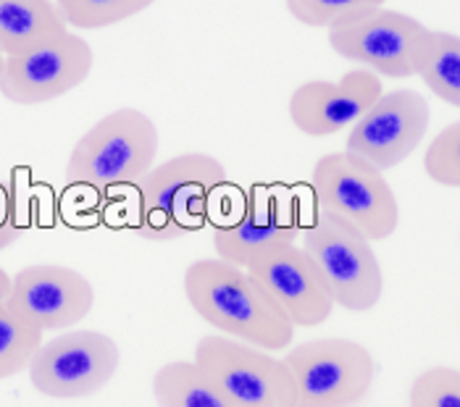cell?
Returning <instances> with one entry per match:
<instances>
[{
	"instance_id": "obj_14",
	"label": "cell",
	"mask_w": 460,
	"mask_h": 407,
	"mask_svg": "<svg viewBox=\"0 0 460 407\" xmlns=\"http://www.w3.org/2000/svg\"><path fill=\"white\" fill-rule=\"evenodd\" d=\"M385 87L371 68H353L340 82L311 79L289 95L287 113L305 137H332L350 129L382 98Z\"/></svg>"
},
{
	"instance_id": "obj_18",
	"label": "cell",
	"mask_w": 460,
	"mask_h": 407,
	"mask_svg": "<svg viewBox=\"0 0 460 407\" xmlns=\"http://www.w3.org/2000/svg\"><path fill=\"white\" fill-rule=\"evenodd\" d=\"M416 76L442 102L460 108V37L453 32H429Z\"/></svg>"
},
{
	"instance_id": "obj_16",
	"label": "cell",
	"mask_w": 460,
	"mask_h": 407,
	"mask_svg": "<svg viewBox=\"0 0 460 407\" xmlns=\"http://www.w3.org/2000/svg\"><path fill=\"white\" fill-rule=\"evenodd\" d=\"M69 30L56 0H0V56H16Z\"/></svg>"
},
{
	"instance_id": "obj_3",
	"label": "cell",
	"mask_w": 460,
	"mask_h": 407,
	"mask_svg": "<svg viewBox=\"0 0 460 407\" xmlns=\"http://www.w3.org/2000/svg\"><path fill=\"white\" fill-rule=\"evenodd\" d=\"M161 135L155 121L137 108H119L95 121L74 145L66 184L93 192L135 187L158 164Z\"/></svg>"
},
{
	"instance_id": "obj_24",
	"label": "cell",
	"mask_w": 460,
	"mask_h": 407,
	"mask_svg": "<svg viewBox=\"0 0 460 407\" xmlns=\"http://www.w3.org/2000/svg\"><path fill=\"white\" fill-rule=\"evenodd\" d=\"M24 224L13 216V210L8 208L5 198H0V252L5 247H11L13 242H19L22 234H24Z\"/></svg>"
},
{
	"instance_id": "obj_22",
	"label": "cell",
	"mask_w": 460,
	"mask_h": 407,
	"mask_svg": "<svg viewBox=\"0 0 460 407\" xmlns=\"http://www.w3.org/2000/svg\"><path fill=\"white\" fill-rule=\"evenodd\" d=\"M408 407H460V371L434 366L419 374L408 392Z\"/></svg>"
},
{
	"instance_id": "obj_10",
	"label": "cell",
	"mask_w": 460,
	"mask_h": 407,
	"mask_svg": "<svg viewBox=\"0 0 460 407\" xmlns=\"http://www.w3.org/2000/svg\"><path fill=\"white\" fill-rule=\"evenodd\" d=\"M93 64L95 56L90 42L66 30L24 53L5 56L0 71V95L16 105L58 101L87 82Z\"/></svg>"
},
{
	"instance_id": "obj_20",
	"label": "cell",
	"mask_w": 460,
	"mask_h": 407,
	"mask_svg": "<svg viewBox=\"0 0 460 407\" xmlns=\"http://www.w3.org/2000/svg\"><path fill=\"white\" fill-rule=\"evenodd\" d=\"M153 3L155 0H56L66 27L74 30H106L129 22Z\"/></svg>"
},
{
	"instance_id": "obj_19",
	"label": "cell",
	"mask_w": 460,
	"mask_h": 407,
	"mask_svg": "<svg viewBox=\"0 0 460 407\" xmlns=\"http://www.w3.org/2000/svg\"><path fill=\"white\" fill-rule=\"evenodd\" d=\"M42 329L8 300H0V381L24 374L42 347Z\"/></svg>"
},
{
	"instance_id": "obj_25",
	"label": "cell",
	"mask_w": 460,
	"mask_h": 407,
	"mask_svg": "<svg viewBox=\"0 0 460 407\" xmlns=\"http://www.w3.org/2000/svg\"><path fill=\"white\" fill-rule=\"evenodd\" d=\"M11 281H13V276H8L5 269H0V300H8V295H11Z\"/></svg>"
},
{
	"instance_id": "obj_9",
	"label": "cell",
	"mask_w": 460,
	"mask_h": 407,
	"mask_svg": "<svg viewBox=\"0 0 460 407\" xmlns=\"http://www.w3.org/2000/svg\"><path fill=\"white\" fill-rule=\"evenodd\" d=\"M121 366L119 344L103 332L82 329L42 341L27 374L42 397L79 400L101 392Z\"/></svg>"
},
{
	"instance_id": "obj_7",
	"label": "cell",
	"mask_w": 460,
	"mask_h": 407,
	"mask_svg": "<svg viewBox=\"0 0 460 407\" xmlns=\"http://www.w3.org/2000/svg\"><path fill=\"white\" fill-rule=\"evenodd\" d=\"M326 32L329 48L340 58L363 64L379 76L411 79L431 30L408 13L376 5L340 19Z\"/></svg>"
},
{
	"instance_id": "obj_4",
	"label": "cell",
	"mask_w": 460,
	"mask_h": 407,
	"mask_svg": "<svg viewBox=\"0 0 460 407\" xmlns=\"http://www.w3.org/2000/svg\"><path fill=\"white\" fill-rule=\"evenodd\" d=\"M316 210L350 224L368 242H385L400 226V205L385 171L353 153H326L311 173Z\"/></svg>"
},
{
	"instance_id": "obj_17",
	"label": "cell",
	"mask_w": 460,
	"mask_h": 407,
	"mask_svg": "<svg viewBox=\"0 0 460 407\" xmlns=\"http://www.w3.org/2000/svg\"><path fill=\"white\" fill-rule=\"evenodd\" d=\"M158 407H234V403L203 374L195 360H174L153 376Z\"/></svg>"
},
{
	"instance_id": "obj_8",
	"label": "cell",
	"mask_w": 460,
	"mask_h": 407,
	"mask_svg": "<svg viewBox=\"0 0 460 407\" xmlns=\"http://www.w3.org/2000/svg\"><path fill=\"white\" fill-rule=\"evenodd\" d=\"M192 360L234 407H295V381L284 358L261 347L208 334L195 344Z\"/></svg>"
},
{
	"instance_id": "obj_6",
	"label": "cell",
	"mask_w": 460,
	"mask_h": 407,
	"mask_svg": "<svg viewBox=\"0 0 460 407\" xmlns=\"http://www.w3.org/2000/svg\"><path fill=\"white\" fill-rule=\"evenodd\" d=\"M284 363L295 381V407H355L376 378L371 349L342 337L289 347Z\"/></svg>"
},
{
	"instance_id": "obj_26",
	"label": "cell",
	"mask_w": 460,
	"mask_h": 407,
	"mask_svg": "<svg viewBox=\"0 0 460 407\" xmlns=\"http://www.w3.org/2000/svg\"><path fill=\"white\" fill-rule=\"evenodd\" d=\"M0 71H3V56H0Z\"/></svg>"
},
{
	"instance_id": "obj_21",
	"label": "cell",
	"mask_w": 460,
	"mask_h": 407,
	"mask_svg": "<svg viewBox=\"0 0 460 407\" xmlns=\"http://www.w3.org/2000/svg\"><path fill=\"white\" fill-rule=\"evenodd\" d=\"M424 171L434 184L460 190V121L445 127L429 142L424 153Z\"/></svg>"
},
{
	"instance_id": "obj_1",
	"label": "cell",
	"mask_w": 460,
	"mask_h": 407,
	"mask_svg": "<svg viewBox=\"0 0 460 407\" xmlns=\"http://www.w3.org/2000/svg\"><path fill=\"white\" fill-rule=\"evenodd\" d=\"M190 307L224 337L248 341L266 352L292 347L295 326L284 318L245 269L218 258H200L181 276Z\"/></svg>"
},
{
	"instance_id": "obj_13",
	"label": "cell",
	"mask_w": 460,
	"mask_h": 407,
	"mask_svg": "<svg viewBox=\"0 0 460 407\" xmlns=\"http://www.w3.org/2000/svg\"><path fill=\"white\" fill-rule=\"evenodd\" d=\"M248 273L266 292L271 305L277 307L295 329L323 326L334 313V303L321 281L314 261L297 244L279 247L258 258L248 266Z\"/></svg>"
},
{
	"instance_id": "obj_23",
	"label": "cell",
	"mask_w": 460,
	"mask_h": 407,
	"mask_svg": "<svg viewBox=\"0 0 460 407\" xmlns=\"http://www.w3.org/2000/svg\"><path fill=\"white\" fill-rule=\"evenodd\" d=\"M385 3L387 0H284L289 16L297 24L314 30H329L332 24H337L340 19L350 16L355 11L376 8Z\"/></svg>"
},
{
	"instance_id": "obj_11",
	"label": "cell",
	"mask_w": 460,
	"mask_h": 407,
	"mask_svg": "<svg viewBox=\"0 0 460 407\" xmlns=\"http://www.w3.org/2000/svg\"><path fill=\"white\" fill-rule=\"evenodd\" d=\"M300 237L295 205L282 187H252L234 218L213 229L216 258L248 271L258 258L289 247Z\"/></svg>"
},
{
	"instance_id": "obj_15",
	"label": "cell",
	"mask_w": 460,
	"mask_h": 407,
	"mask_svg": "<svg viewBox=\"0 0 460 407\" xmlns=\"http://www.w3.org/2000/svg\"><path fill=\"white\" fill-rule=\"evenodd\" d=\"M8 303L27 313L42 332H66L95 307V289L69 266H27L13 276Z\"/></svg>"
},
{
	"instance_id": "obj_12",
	"label": "cell",
	"mask_w": 460,
	"mask_h": 407,
	"mask_svg": "<svg viewBox=\"0 0 460 407\" xmlns=\"http://www.w3.org/2000/svg\"><path fill=\"white\" fill-rule=\"evenodd\" d=\"M429 102L416 90L382 93L348 135V153L368 161L379 171L397 169L408 161L429 132Z\"/></svg>"
},
{
	"instance_id": "obj_2",
	"label": "cell",
	"mask_w": 460,
	"mask_h": 407,
	"mask_svg": "<svg viewBox=\"0 0 460 407\" xmlns=\"http://www.w3.org/2000/svg\"><path fill=\"white\" fill-rule=\"evenodd\" d=\"M226 181V166L208 153H181L155 164L135 184V232L147 242H174L200 232Z\"/></svg>"
},
{
	"instance_id": "obj_5",
	"label": "cell",
	"mask_w": 460,
	"mask_h": 407,
	"mask_svg": "<svg viewBox=\"0 0 460 407\" xmlns=\"http://www.w3.org/2000/svg\"><path fill=\"white\" fill-rule=\"evenodd\" d=\"M300 234L303 250L314 261L334 307L366 313L379 305L385 273L368 239L323 210H316L314 221L300 229Z\"/></svg>"
}]
</instances>
